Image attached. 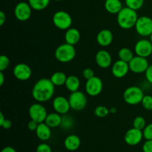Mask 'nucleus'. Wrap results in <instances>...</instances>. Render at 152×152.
Instances as JSON below:
<instances>
[{
  "label": "nucleus",
  "instance_id": "nucleus-3",
  "mask_svg": "<svg viewBox=\"0 0 152 152\" xmlns=\"http://www.w3.org/2000/svg\"><path fill=\"white\" fill-rule=\"evenodd\" d=\"M76 55L77 50L74 45L66 42L58 46L54 53L56 60L62 63H68L71 62L75 58Z\"/></svg>",
  "mask_w": 152,
  "mask_h": 152
},
{
  "label": "nucleus",
  "instance_id": "nucleus-31",
  "mask_svg": "<svg viewBox=\"0 0 152 152\" xmlns=\"http://www.w3.org/2000/svg\"><path fill=\"white\" fill-rule=\"evenodd\" d=\"M74 123V120L70 116H65V117H62V123H61L60 126L62 129L68 130L73 127Z\"/></svg>",
  "mask_w": 152,
  "mask_h": 152
},
{
  "label": "nucleus",
  "instance_id": "nucleus-37",
  "mask_svg": "<svg viewBox=\"0 0 152 152\" xmlns=\"http://www.w3.org/2000/svg\"><path fill=\"white\" fill-rule=\"evenodd\" d=\"M142 151L152 152V140H148L142 145Z\"/></svg>",
  "mask_w": 152,
  "mask_h": 152
},
{
  "label": "nucleus",
  "instance_id": "nucleus-9",
  "mask_svg": "<svg viewBox=\"0 0 152 152\" xmlns=\"http://www.w3.org/2000/svg\"><path fill=\"white\" fill-rule=\"evenodd\" d=\"M86 92L91 96H96L100 94L103 89L102 80L98 77L89 79L86 83Z\"/></svg>",
  "mask_w": 152,
  "mask_h": 152
},
{
  "label": "nucleus",
  "instance_id": "nucleus-18",
  "mask_svg": "<svg viewBox=\"0 0 152 152\" xmlns=\"http://www.w3.org/2000/svg\"><path fill=\"white\" fill-rule=\"evenodd\" d=\"M114 36L108 29H102L96 35V42L102 47H108L112 43Z\"/></svg>",
  "mask_w": 152,
  "mask_h": 152
},
{
  "label": "nucleus",
  "instance_id": "nucleus-4",
  "mask_svg": "<svg viewBox=\"0 0 152 152\" xmlns=\"http://www.w3.org/2000/svg\"><path fill=\"white\" fill-rule=\"evenodd\" d=\"M144 92L142 88L138 86L128 87L123 92V99L130 105H136L141 103L143 99Z\"/></svg>",
  "mask_w": 152,
  "mask_h": 152
},
{
  "label": "nucleus",
  "instance_id": "nucleus-1",
  "mask_svg": "<svg viewBox=\"0 0 152 152\" xmlns=\"http://www.w3.org/2000/svg\"><path fill=\"white\" fill-rule=\"evenodd\" d=\"M55 92V86L50 79L42 78L34 84L32 96L37 102H45L52 99Z\"/></svg>",
  "mask_w": 152,
  "mask_h": 152
},
{
  "label": "nucleus",
  "instance_id": "nucleus-26",
  "mask_svg": "<svg viewBox=\"0 0 152 152\" xmlns=\"http://www.w3.org/2000/svg\"><path fill=\"white\" fill-rule=\"evenodd\" d=\"M50 1V0H28V3L33 10L40 11L49 5Z\"/></svg>",
  "mask_w": 152,
  "mask_h": 152
},
{
  "label": "nucleus",
  "instance_id": "nucleus-46",
  "mask_svg": "<svg viewBox=\"0 0 152 152\" xmlns=\"http://www.w3.org/2000/svg\"><path fill=\"white\" fill-rule=\"evenodd\" d=\"M54 1H62V0H54Z\"/></svg>",
  "mask_w": 152,
  "mask_h": 152
},
{
  "label": "nucleus",
  "instance_id": "nucleus-38",
  "mask_svg": "<svg viewBox=\"0 0 152 152\" xmlns=\"http://www.w3.org/2000/svg\"><path fill=\"white\" fill-rule=\"evenodd\" d=\"M38 126H39V123H37V122H36L35 120H31L28 123L27 127H28V130L31 131V132H36Z\"/></svg>",
  "mask_w": 152,
  "mask_h": 152
},
{
  "label": "nucleus",
  "instance_id": "nucleus-29",
  "mask_svg": "<svg viewBox=\"0 0 152 152\" xmlns=\"http://www.w3.org/2000/svg\"><path fill=\"white\" fill-rule=\"evenodd\" d=\"M94 113L95 116H96L97 117L104 118L110 114V110L104 105H98L95 108Z\"/></svg>",
  "mask_w": 152,
  "mask_h": 152
},
{
  "label": "nucleus",
  "instance_id": "nucleus-30",
  "mask_svg": "<svg viewBox=\"0 0 152 152\" xmlns=\"http://www.w3.org/2000/svg\"><path fill=\"white\" fill-rule=\"evenodd\" d=\"M146 126V121L145 118L142 116H137L134 119L133 121V127L137 129L142 131Z\"/></svg>",
  "mask_w": 152,
  "mask_h": 152
},
{
  "label": "nucleus",
  "instance_id": "nucleus-32",
  "mask_svg": "<svg viewBox=\"0 0 152 152\" xmlns=\"http://www.w3.org/2000/svg\"><path fill=\"white\" fill-rule=\"evenodd\" d=\"M142 107L147 111H152V96L145 95L141 102Z\"/></svg>",
  "mask_w": 152,
  "mask_h": 152
},
{
  "label": "nucleus",
  "instance_id": "nucleus-24",
  "mask_svg": "<svg viewBox=\"0 0 152 152\" xmlns=\"http://www.w3.org/2000/svg\"><path fill=\"white\" fill-rule=\"evenodd\" d=\"M65 88L69 91L71 93L79 91L80 86V79L75 75H70L67 77L65 82Z\"/></svg>",
  "mask_w": 152,
  "mask_h": 152
},
{
  "label": "nucleus",
  "instance_id": "nucleus-44",
  "mask_svg": "<svg viewBox=\"0 0 152 152\" xmlns=\"http://www.w3.org/2000/svg\"><path fill=\"white\" fill-rule=\"evenodd\" d=\"M6 118H4V114H3L2 112H0V124H1V123L4 122V120H5Z\"/></svg>",
  "mask_w": 152,
  "mask_h": 152
},
{
  "label": "nucleus",
  "instance_id": "nucleus-23",
  "mask_svg": "<svg viewBox=\"0 0 152 152\" xmlns=\"http://www.w3.org/2000/svg\"><path fill=\"white\" fill-rule=\"evenodd\" d=\"M62 118V117H61V114H58V113H50L48 114L44 123H45L51 129H54V128H57L61 126Z\"/></svg>",
  "mask_w": 152,
  "mask_h": 152
},
{
  "label": "nucleus",
  "instance_id": "nucleus-12",
  "mask_svg": "<svg viewBox=\"0 0 152 152\" xmlns=\"http://www.w3.org/2000/svg\"><path fill=\"white\" fill-rule=\"evenodd\" d=\"M134 52L137 56L148 58L152 54V42L151 40L142 39L136 42Z\"/></svg>",
  "mask_w": 152,
  "mask_h": 152
},
{
  "label": "nucleus",
  "instance_id": "nucleus-7",
  "mask_svg": "<svg viewBox=\"0 0 152 152\" xmlns=\"http://www.w3.org/2000/svg\"><path fill=\"white\" fill-rule=\"evenodd\" d=\"M71 108L74 111H80L84 109L88 103L86 94L80 91L72 92L68 98Z\"/></svg>",
  "mask_w": 152,
  "mask_h": 152
},
{
  "label": "nucleus",
  "instance_id": "nucleus-41",
  "mask_svg": "<svg viewBox=\"0 0 152 152\" xmlns=\"http://www.w3.org/2000/svg\"><path fill=\"white\" fill-rule=\"evenodd\" d=\"M6 22V14L4 11H0V26H2Z\"/></svg>",
  "mask_w": 152,
  "mask_h": 152
},
{
  "label": "nucleus",
  "instance_id": "nucleus-49",
  "mask_svg": "<svg viewBox=\"0 0 152 152\" xmlns=\"http://www.w3.org/2000/svg\"><path fill=\"white\" fill-rule=\"evenodd\" d=\"M151 1H152V0H151Z\"/></svg>",
  "mask_w": 152,
  "mask_h": 152
},
{
  "label": "nucleus",
  "instance_id": "nucleus-34",
  "mask_svg": "<svg viewBox=\"0 0 152 152\" xmlns=\"http://www.w3.org/2000/svg\"><path fill=\"white\" fill-rule=\"evenodd\" d=\"M142 134H143V137L144 139H145V140H152V123L146 125L145 129L142 130Z\"/></svg>",
  "mask_w": 152,
  "mask_h": 152
},
{
  "label": "nucleus",
  "instance_id": "nucleus-20",
  "mask_svg": "<svg viewBox=\"0 0 152 152\" xmlns=\"http://www.w3.org/2000/svg\"><path fill=\"white\" fill-rule=\"evenodd\" d=\"M51 128L49 127L45 123H39V126L36 130L37 137L42 141L48 140L51 137Z\"/></svg>",
  "mask_w": 152,
  "mask_h": 152
},
{
  "label": "nucleus",
  "instance_id": "nucleus-27",
  "mask_svg": "<svg viewBox=\"0 0 152 152\" xmlns=\"http://www.w3.org/2000/svg\"><path fill=\"white\" fill-rule=\"evenodd\" d=\"M119 59L129 62L134 58V53L129 48H123L118 52Z\"/></svg>",
  "mask_w": 152,
  "mask_h": 152
},
{
  "label": "nucleus",
  "instance_id": "nucleus-15",
  "mask_svg": "<svg viewBox=\"0 0 152 152\" xmlns=\"http://www.w3.org/2000/svg\"><path fill=\"white\" fill-rule=\"evenodd\" d=\"M52 105H53V108L55 112L58 113L61 115L66 114L71 109L69 100L63 96H56L53 99Z\"/></svg>",
  "mask_w": 152,
  "mask_h": 152
},
{
  "label": "nucleus",
  "instance_id": "nucleus-5",
  "mask_svg": "<svg viewBox=\"0 0 152 152\" xmlns=\"http://www.w3.org/2000/svg\"><path fill=\"white\" fill-rule=\"evenodd\" d=\"M72 17L65 10H58L53 16V23L56 28L62 31H66L72 25Z\"/></svg>",
  "mask_w": 152,
  "mask_h": 152
},
{
  "label": "nucleus",
  "instance_id": "nucleus-36",
  "mask_svg": "<svg viewBox=\"0 0 152 152\" xmlns=\"http://www.w3.org/2000/svg\"><path fill=\"white\" fill-rule=\"evenodd\" d=\"M36 152H53L50 145L47 143H41L37 147Z\"/></svg>",
  "mask_w": 152,
  "mask_h": 152
},
{
  "label": "nucleus",
  "instance_id": "nucleus-42",
  "mask_svg": "<svg viewBox=\"0 0 152 152\" xmlns=\"http://www.w3.org/2000/svg\"><path fill=\"white\" fill-rule=\"evenodd\" d=\"M1 152H16V150L11 146H6L1 150Z\"/></svg>",
  "mask_w": 152,
  "mask_h": 152
},
{
  "label": "nucleus",
  "instance_id": "nucleus-13",
  "mask_svg": "<svg viewBox=\"0 0 152 152\" xmlns=\"http://www.w3.org/2000/svg\"><path fill=\"white\" fill-rule=\"evenodd\" d=\"M13 76L19 81H26L31 77L32 70L31 67L25 63H19L16 65L13 70Z\"/></svg>",
  "mask_w": 152,
  "mask_h": 152
},
{
  "label": "nucleus",
  "instance_id": "nucleus-33",
  "mask_svg": "<svg viewBox=\"0 0 152 152\" xmlns=\"http://www.w3.org/2000/svg\"><path fill=\"white\" fill-rule=\"evenodd\" d=\"M10 65V59L6 55L0 56V71L4 72Z\"/></svg>",
  "mask_w": 152,
  "mask_h": 152
},
{
  "label": "nucleus",
  "instance_id": "nucleus-10",
  "mask_svg": "<svg viewBox=\"0 0 152 152\" xmlns=\"http://www.w3.org/2000/svg\"><path fill=\"white\" fill-rule=\"evenodd\" d=\"M32 10V7H31L29 3L20 1L15 6L14 16L16 19L20 22H25L31 18Z\"/></svg>",
  "mask_w": 152,
  "mask_h": 152
},
{
  "label": "nucleus",
  "instance_id": "nucleus-48",
  "mask_svg": "<svg viewBox=\"0 0 152 152\" xmlns=\"http://www.w3.org/2000/svg\"><path fill=\"white\" fill-rule=\"evenodd\" d=\"M77 1H80V0H77Z\"/></svg>",
  "mask_w": 152,
  "mask_h": 152
},
{
  "label": "nucleus",
  "instance_id": "nucleus-17",
  "mask_svg": "<svg viewBox=\"0 0 152 152\" xmlns=\"http://www.w3.org/2000/svg\"><path fill=\"white\" fill-rule=\"evenodd\" d=\"M95 61L99 68H108L112 64V57L107 50H99L95 55Z\"/></svg>",
  "mask_w": 152,
  "mask_h": 152
},
{
  "label": "nucleus",
  "instance_id": "nucleus-45",
  "mask_svg": "<svg viewBox=\"0 0 152 152\" xmlns=\"http://www.w3.org/2000/svg\"><path fill=\"white\" fill-rule=\"evenodd\" d=\"M150 40H151V42H152V34H151V36H150Z\"/></svg>",
  "mask_w": 152,
  "mask_h": 152
},
{
  "label": "nucleus",
  "instance_id": "nucleus-2",
  "mask_svg": "<svg viewBox=\"0 0 152 152\" xmlns=\"http://www.w3.org/2000/svg\"><path fill=\"white\" fill-rule=\"evenodd\" d=\"M117 15V24L120 28L124 30H129L134 28L137 21L139 18L137 10L128 7H123Z\"/></svg>",
  "mask_w": 152,
  "mask_h": 152
},
{
  "label": "nucleus",
  "instance_id": "nucleus-40",
  "mask_svg": "<svg viewBox=\"0 0 152 152\" xmlns=\"http://www.w3.org/2000/svg\"><path fill=\"white\" fill-rule=\"evenodd\" d=\"M0 126L4 129L7 130V129H10L12 127V122L10 120H8V119H5L4 122L1 124H0Z\"/></svg>",
  "mask_w": 152,
  "mask_h": 152
},
{
  "label": "nucleus",
  "instance_id": "nucleus-22",
  "mask_svg": "<svg viewBox=\"0 0 152 152\" xmlns=\"http://www.w3.org/2000/svg\"><path fill=\"white\" fill-rule=\"evenodd\" d=\"M104 7L105 10L111 14H117L123 7L120 0H105Z\"/></svg>",
  "mask_w": 152,
  "mask_h": 152
},
{
  "label": "nucleus",
  "instance_id": "nucleus-6",
  "mask_svg": "<svg viewBox=\"0 0 152 152\" xmlns=\"http://www.w3.org/2000/svg\"><path fill=\"white\" fill-rule=\"evenodd\" d=\"M134 28L141 37H150L152 34V19L147 16H140L138 18Z\"/></svg>",
  "mask_w": 152,
  "mask_h": 152
},
{
  "label": "nucleus",
  "instance_id": "nucleus-11",
  "mask_svg": "<svg viewBox=\"0 0 152 152\" xmlns=\"http://www.w3.org/2000/svg\"><path fill=\"white\" fill-rule=\"evenodd\" d=\"M129 64L130 71L134 74L145 73L150 65L147 58L140 56H134L133 59L129 62Z\"/></svg>",
  "mask_w": 152,
  "mask_h": 152
},
{
  "label": "nucleus",
  "instance_id": "nucleus-19",
  "mask_svg": "<svg viewBox=\"0 0 152 152\" xmlns=\"http://www.w3.org/2000/svg\"><path fill=\"white\" fill-rule=\"evenodd\" d=\"M80 145H81V140L80 137L75 134L68 135L64 141V145L65 148L70 151H77L80 148Z\"/></svg>",
  "mask_w": 152,
  "mask_h": 152
},
{
  "label": "nucleus",
  "instance_id": "nucleus-25",
  "mask_svg": "<svg viewBox=\"0 0 152 152\" xmlns=\"http://www.w3.org/2000/svg\"><path fill=\"white\" fill-rule=\"evenodd\" d=\"M67 77L66 74L62 71H56L52 74L50 80L55 86H62L65 84Z\"/></svg>",
  "mask_w": 152,
  "mask_h": 152
},
{
  "label": "nucleus",
  "instance_id": "nucleus-28",
  "mask_svg": "<svg viewBox=\"0 0 152 152\" xmlns=\"http://www.w3.org/2000/svg\"><path fill=\"white\" fill-rule=\"evenodd\" d=\"M145 0H125L126 7L134 10H138L143 6Z\"/></svg>",
  "mask_w": 152,
  "mask_h": 152
},
{
  "label": "nucleus",
  "instance_id": "nucleus-8",
  "mask_svg": "<svg viewBox=\"0 0 152 152\" xmlns=\"http://www.w3.org/2000/svg\"><path fill=\"white\" fill-rule=\"evenodd\" d=\"M28 114L31 120H35L38 123H44L48 116V111L41 102L32 104L28 109Z\"/></svg>",
  "mask_w": 152,
  "mask_h": 152
},
{
  "label": "nucleus",
  "instance_id": "nucleus-43",
  "mask_svg": "<svg viewBox=\"0 0 152 152\" xmlns=\"http://www.w3.org/2000/svg\"><path fill=\"white\" fill-rule=\"evenodd\" d=\"M4 83V74L3 71H0V86H2Z\"/></svg>",
  "mask_w": 152,
  "mask_h": 152
},
{
  "label": "nucleus",
  "instance_id": "nucleus-35",
  "mask_svg": "<svg viewBox=\"0 0 152 152\" xmlns=\"http://www.w3.org/2000/svg\"><path fill=\"white\" fill-rule=\"evenodd\" d=\"M83 76L86 80H89V79L93 78L94 77H95L94 71L92 68H86L83 70Z\"/></svg>",
  "mask_w": 152,
  "mask_h": 152
},
{
  "label": "nucleus",
  "instance_id": "nucleus-14",
  "mask_svg": "<svg viewBox=\"0 0 152 152\" xmlns=\"http://www.w3.org/2000/svg\"><path fill=\"white\" fill-rule=\"evenodd\" d=\"M143 137L142 131L137 129L135 128L129 129L124 135V140L129 145L134 146L140 143Z\"/></svg>",
  "mask_w": 152,
  "mask_h": 152
},
{
  "label": "nucleus",
  "instance_id": "nucleus-21",
  "mask_svg": "<svg viewBox=\"0 0 152 152\" xmlns=\"http://www.w3.org/2000/svg\"><path fill=\"white\" fill-rule=\"evenodd\" d=\"M80 32L74 28H70L68 30H66V32L65 34V39L66 43H68L72 45H75L76 44L80 42Z\"/></svg>",
  "mask_w": 152,
  "mask_h": 152
},
{
  "label": "nucleus",
  "instance_id": "nucleus-39",
  "mask_svg": "<svg viewBox=\"0 0 152 152\" xmlns=\"http://www.w3.org/2000/svg\"><path fill=\"white\" fill-rule=\"evenodd\" d=\"M145 76L147 81L152 85V65H149L147 68L146 71L145 72Z\"/></svg>",
  "mask_w": 152,
  "mask_h": 152
},
{
  "label": "nucleus",
  "instance_id": "nucleus-16",
  "mask_svg": "<svg viewBox=\"0 0 152 152\" xmlns=\"http://www.w3.org/2000/svg\"><path fill=\"white\" fill-rule=\"evenodd\" d=\"M129 71H130V68H129V62H126L121 59H118L117 61H116L113 64L112 68H111L113 76L118 79H121L126 77Z\"/></svg>",
  "mask_w": 152,
  "mask_h": 152
},
{
  "label": "nucleus",
  "instance_id": "nucleus-47",
  "mask_svg": "<svg viewBox=\"0 0 152 152\" xmlns=\"http://www.w3.org/2000/svg\"><path fill=\"white\" fill-rule=\"evenodd\" d=\"M53 152H59V151H53Z\"/></svg>",
  "mask_w": 152,
  "mask_h": 152
}]
</instances>
